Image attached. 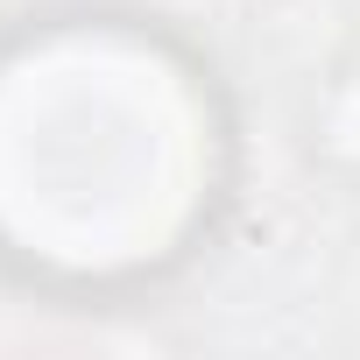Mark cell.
<instances>
[{"mask_svg": "<svg viewBox=\"0 0 360 360\" xmlns=\"http://www.w3.org/2000/svg\"><path fill=\"white\" fill-rule=\"evenodd\" d=\"M212 99L155 36L71 22L0 57V255L120 283L184 255L219 176Z\"/></svg>", "mask_w": 360, "mask_h": 360, "instance_id": "cell-1", "label": "cell"}]
</instances>
